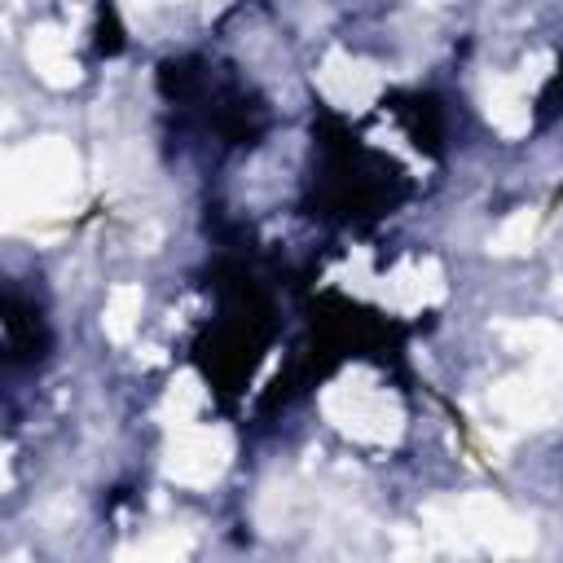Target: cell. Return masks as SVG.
<instances>
[{"label": "cell", "instance_id": "1", "mask_svg": "<svg viewBox=\"0 0 563 563\" xmlns=\"http://www.w3.org/2000/svg\"><path fill=\"white\" fill-rule=\"evenodd\" d=\"M79 185V154L62 136H40L4 158V211L9 229L22 216H57Z\"/></svg>", "mask_w": 563, "mask_h": 563}, {"label": "cell", "instance_id": "2", "mask_svg": "<svg viewBox=\"0 0 563 563\" xmlns=\"http://www.w3.org/2000/svg\"><path fill=\"white\" fill-rule=\"evenodd\" d=\"M427 523L444 545L475 541L493 554H528L532 550V523L519 519L493 493H471L462 501H435V506H427Z\"/></svg>", "mask_w": 563, "mask_h": 563}, {"label": "cell", "instance_id": "3", "mask_svg": "<svg viewBox=\"0 0 563 563\" xmlns=\"http://www.w3.org/2000/svg\"><path fill=\"white\" fill-rule=\"evenodd\" d=\"M321 409L325 418L356 440L369 444H396L405 431V413L396 405V396L378 391V387H356V383H334L321 391Z\"/></svg>", "mask_w": 563, "mask_h": 563}, {"label": "cell", "instance_id": "4", "mask_svg": "<svg viewBox=\"0 0 563 563\" xmlns=\"http://www.w3.org/2000/svg\"><path fill=\"white\" fill-rule=\"evenodd\" d=\"M493 413H501L515 427H550L563 418V365L532 361L523 374L501 378L488 391Z\"/></svg>", "mask_w": 563, "mask_h": 563}, {"label": "cell", "instance_id": "5", "mask_svg": "<svg viewBox=\"0 0 563 563\" xmlns=\"http://www.w3.org/2000/svg\"><path fill=\"white\" fill-rule=\"evenodd\" d=\"M229 457H233V435L224 427H176L172 431V444H167V462H163V475L185 484V488H207L216 484L224 471H229Z\"/></svg>", "mask_w": 563, "mask_h": 563}, {"label": "cell", "instance_id": "6", "mask_svg": "<svg viewBox=\"0 0 563 563\" xmlns=\"http://www.w3.org/2000/svg\"><path fill=\"white\" fill-rule=\"evenodd\" d=\"M317 92L330 106H339L347 114H361V110H369L378 101L383 70L369 66V62H361V57H352V53H343V48H330L321 57V66H317Z\"/></svg>", "mask_w": 563, "mask_h": 563}, {"label": "cell", "instance_id": "7", "mask_svg": "<svg viewBox=\"0 0 563 563\" xmlns=\"http://www.w3.org/2000/svg\"><path fill=\"white\" fill-rule=\"evenodd\" d=\"M26 62L35 66V75H40L48 88H70V84H79V66H75V57H70V40H66L57 26H48V22L31 26V35H26Z\"/></svg>", "mask_w": 563, "mask_h": 563}, {"label": "cell", "instance_id": "8", "mask_svg": "<svg viewBox=\"0 0 563 563\" xmlns=\"http://www.w3.org/2000/svg\"><path fill=\"white\" fill-rule=\"evenodd\" d=\"M387 303L400 308V312H418V308H431L444 299V273L435 260H422V264H400L387 286H383Z\"/></svg>", "mask_w": 563, "mask_h": 563}, {"label": "cell", "instance_id": "9", "mask_svg": "<svg viewBox=\"0 0 563 563\" xmlns=\"http://www.w3.org/2000/svg\"><path fill=\"white\" fill-rule=\"evenodd\" d=\"M484 114H488V123L501 136H523L528 132L532 110H528V88L519 84V75L488 79V88H484Z\"/></svg>", "mask_w": 563, "mask_h": 563}, {"label": "cell", "instance_id": "10", "mask_svg": "<svg viewBox=\"0 0 563 563\" xmlns=\"http://www.w3.org/2000/svg\"><path fill=\"white\" fill-rule=\"evenodd\" d=\"M497 334L515 352H528L532 361L563 365V325L554 321H497Z\"/></svg>", "mask_w": 563, "mask_h": 563}, {"label": "cell", "instance_id": "11", "mask_svg": "<svg viewBox=\"0 0 563 563\" xmlns=\"http://www.w3.org/2000/svg\"><path fill=\"white\" fill-rule=\"evenodd\" d=\"M136 317H141V286H136V282H119V286L106 295V312H101L106 339H110V343H128L132 330H136Z\"/></svg>", "mask_w": 563, "mask_h": 563}, {"label": "cell", "instance_id": "12", "mask_svg": "<svg viewBox=\"0 0 563 563\" xmlns=\"http://www.w3.org/2000/svg\"><path fill=\"white\" fill-rule=\"evenodd\" d=\"M202 378L198 374H176L172 378V387H167V396H163V405H158V418L176 431V427H189L194 418H198V409H202Z\"/></svg>", "mask_w": 563, "mask_h": 563}, {"label": "cell", "instance_id": "13", "mask_svg": "<svg viewBox=\"0 0 563 563\" xmlns=\"http://www.w3.org/2000/svg\"><path fill=\"white\" fill-rule=\"evenodd\" d=\"M532 233H537V211L532 207H519V211H510L497 224V233L488 238V251L493 255H523L532 246Z\"/></svg>", "mask_w": 563, "mask_h": 563}]
</instances>
